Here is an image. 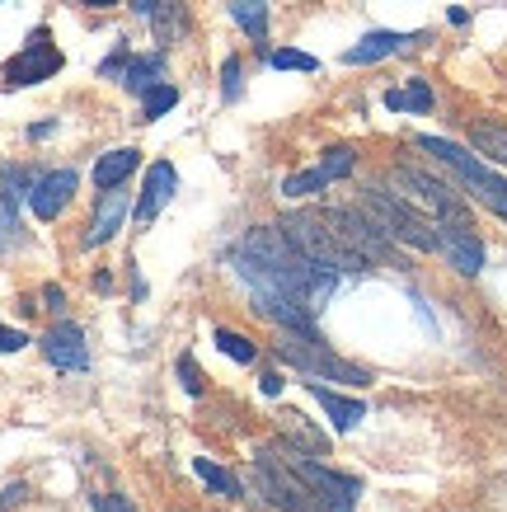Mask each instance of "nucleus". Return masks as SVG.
<instances>
[{"mask_svg":"<svg viewBox=\"0 0 507 512\" xmlns=\"http://www.w3.org/2000/svg\"><path fill=\"white\" fill-rule=\"evenodd\" d=\"M437 249H442L451 268L465 273V278H475L479 268H484V245H479L475 226L465 217H437Z\"/></svg>","mask_w":507,"mask_h":512,"instance_id":"nucleus-9","label":"nucleus"},{"mask_svg":"<svg viewBox=\"0 0 507 512\" xmlns=\"http://www.w3.org/2000/svg\"><path fill=\"white\" fill-rule=\"evenodd\" d=\"M306 386H310V395L320 400V409L329 414V423H334L338 433H353L357 423L367 419V404L362 400H348V395H338V390L320 386V381H306Z\"/></svg>","mask_w":507,"mask_h":512,"instance_id":"nucleus-15","label":"nucleus"},{"mask_svg":"<svg viewBox=\"0 0 507 512\" xmlns=\"http://www.w3.org/2000/svg\"><path fill=\"white\" fill-rule=\"evenodd\" d=\"M277 226H282V235H287L315 268H324V273H367V259H362L357 249H348V240L329 226L324 212H292V217H282Z\"/></svg>","mask_w":507,"mask_h":512,"instance_id":"nucleus-1","label":"nucleus"},{"mask_svg":"<svg viewBox=\"0 0 507 512\" xmlns=\"http://www.w3.org/2000/svg\"><path fill=\"white\" fill-rule=\"evenodd\" d=\"M385 104H390V109H409V113H428L432 109L428 80H409L404 90H390L385 94Z\"/></svg>","mask_w":507,"mask_h":512,"instance_id":"nucleus-22","label":"nucleus"},{"mask_svg":"<svg viewBox=\"0 0 507 512\" xmlns=\"http://www.w3.org/2000/svg\"><path fill=\"white\" fill-rule=\"evenodd\" d=\"M0 179H5V198H10V202H15V198H29V193H33L29 174L15 170V165H5V170H0Z\"/></svg>","mask_w":507,"mask_h":512,"instance_id":"nucleus-29","label":"nucleus"},{"mask_svg":"<svg viewBox=\"0 0 507 512\" xmlns=\"http://www.w3.org/2000/svg\"><path fill=\"white\" fill-rule=\"evenodd\" d=\"M287 461H292V470L310 484V494L324 503V512H353V508H357V494H362V484H357L353 475H338V470L320 466V461H310V456H301V451H292Z\"/></svg>","mask_w":507,"mask_h":512,"instance_id":"nucleus-7","label":"nucleus"},{"mask_svg":"<svg viewBox=\"0 0 507 512\" xmlns=\"http://www.w3.org/2000/svg\"><path fill=\"white\" fill-rule=\"evenodd\" d=\"M174 104H179V90H174V85H155V90L146 94V109H141V118H146V123H155V118H165Z\"/></svg>","mask_w":507,"mask_h":512,"instance_id":"nucleus-26","label":"nucleus"},{"mask_svg":"<svg viewBox=\"0 0 507 512\" xmlns=\"http://www.w3.org/2000/svg\"><path fill=\"white\" fill-rule=\"evenodd\" d=\"M24 343H29V334H24V329H5V325H0V353H19Z\"/></svg>","mask_w":507,"mask_h":512,"instance_id":"nucleus-32","label":"nucleus"},{"mask_svg":"<svg viewBox=\"0 0 507 512\" xmlns=\"http://www.w3.org/2000/svg\"><path fill=\"white\" fill-rule=\"evenodd\" d=\"M193 470H198V480L212 489V494H221V498H245V489H240V480H235L226 466H216V461H207V456H198L193 461Z\"/></svg>","mask_w":507,"mask_h":512,"instance_id":"nucleus-19","label":"nucleus"},{"mask_svg":"<svg viewBox=\"0 0 507 512\" xmlns=\"http://www.w3.org/2000/svg\"><path fill=\"white\" fill-rule=\"evenodd\" d=\"M94 508H99V512H137L123 494H99V498H94Z\"/></svg>","mask_w":507,"mask_h":512,"instance_id":"nucleus-33","label":"nucleus"},{"mask_svg":"<svg viewBox=\"0 0 507 512\" xmlns=\"http://www.w3.org/2000/svg\"><path fill=\"white\" fill-rule=\"evenodd\" d=\"M123 212H127V198L118 193V188H108V202L99 207V217H94L90 235H85V245H104V240H113V235H118V221H123Z\"/></svg>","mask_w":507,"mask_h":512,"instance_id":"nucleus-17","label":"nucleus"},{"mask_svg":"<svg viewBox=\"0 0 507 512\" xmlns=\"http://www.w3.org/2000/svg\"><path fill=\"white\" fill-rule=\"evenodd\" d=\"M268 62H273L277 71H315V66H320L315 57H310V52H296V47H277Z\"/></svg>","mask_w":507,"mask_h":512,"instance_id":"nucleus-27","label":"nucleus"},{"mask_svg":"<svg viewBox=\"0 0 507 512\" xmlns=\"http://www.w3.org/2000/svg\"><path fill=\"white\" fill-rule=\"evenodd\" d=\"M409 43H423V33H390V29H371L367 38H362V43L343 52V62H348V66L385 62V57H395V52H404Z\"/></svg>","mask_w":507,"mask_h":512,"instance_id":"nucleus-14","label":"nucleus"},{"mask_svg":"<svg viewBox=\"0 0 507 512\" xmlns=\"http://www.w3.org/2000/svg\"><path fill=\"white\" fill-rule=\"evenodd\" d=\"M71 193H76V170L43 174V179L33 184V193H29L33 217H38V221H57V217H62V207L71 202Z\"/></svg>","mask_w":507,"mask_h":512,"instance_id":"nucleus-12","label":"nucleus"},{"mask_svg":"<svg viewBox=\"0 0 507 512\" xmlns=\"http://www.w3.org/2000/svg\"><path fill=\"white\" fill-rule=\"evenodd\" d=\"M160 71H165V62H160V57H137V62H127L123 85L132 94H151L155 85H160Z\"/></svg>","mask_w":507,"mask_h":512,"instance_id":"nucleus-21","label":"nucleus"},{"mask_svg":"<svg viewBox=\"0 0 507 512\" xmlns=\"http://www.w3.org/2000/svg\"><path fill=\"white\" fill-rule=\"evenodd\" d=\"M221 90H226V99H240V57L221 62Z\"/></svg>","mask_w":507,"mask_h":512,"instance_id":"nucleus-30","label":"nucleus"},{"mask_svg":"<svg viewBox=\"0 0 507 512\" xmlns=\"http://www.w3.org/2000/svg\"><path fill=\"white\" fill-rule=\"evenodd\" d=\"M212 343H216V348H221L226 357H231V362H240V367H254V362H259V348H254L245 334H235V329H216Z\"/></svg>","mask_w":507,"mask_h":512,"instance_id":"nucleus-23","label":"nucleus"},{"mask_svg":"<svg viewBox=\"0 0 507 512\" xmlns=\"http://www.w3.org/2000/svg\"><path fill=\"white\" fill-rule=\"evenodd\" d=\"M43 301H47V311H52V315L66 311V292L57 287V282H47V287H43Z\"/></svg>","mask_w":507,"mask_h":512,"instance_id":"nucleus-34","label":"nucleus"},{"mask_svg":"<svg viewBox=\"0 0 507 512\" xmlns=\"http://www.w3.org/2000/svg\"><path fill=\"white\" fill-rule=\"evenodd\" d=\"M231 15L254 43L268 38V5H263V0H231Z\"/></svg>","mask_w":507,"mask_h":512,"instance_id":"nucleus-20","label":"nucleus"},{"mask_svg":"<svg viewBox=\"0 0 507 512\" xmlns=\"http://www.w3.org/2000/svg\"><path fill=\"white\" fill-rule=\"evenodd\" d=\"M470 141L479 156H489L493 165H507V127L503 123H470Z\"/></svg>","mask_w":507,"mask_h":512,"instance_id":"nucleus-18","label":"nucleus"},{"mask_svg":"<svg viewBox=\"0 0 507 512\" xmlns=\"http://www.w3.org/2000/svg\"><path fill=\"white\" fill-rule=\"evenodd\" d=\"M43 353L57 372H85L90 367V353H85V334L76 325H52L43 334Z\"/></svg>","mask_w":507,"mask_h":512,"instance_id":"nucleus-11","label":"nucleus"},{"mask_svg":"<svg viewBox=\"0 0 507 512\" xmlns=\"http://www.w3.org/2000/svg\"><path fill=\"white\" fill-rule=\"evenodd\" d=\"M362 212H367L395 245L423 249V254L437 249V226L418 217V207H409V202H404L400 193H390V188H367V193H362Z\"/></svg>","mask_w":507,"mask_h":512,"instance_id":"nucleus-2","label":"nucleus"},{"mask_svg":"<svg viewBox=\"0 0 507 512\" xmlns=\"http://www.w3.org/2000/svg\"><path fill=\"white\" fill-rule=\"evenodd\" d=\"M137 165H141V151H132V146H118V151L99 156V165H94V184H99V193L118 188Z\"/></svg>","mask_w":507,"mask_h":512,"instance_id":"nucleus-16","label":"nucleus"},{"mask_svg":"<svg viewBox=\"0 0 507 512\" xmlns=\"http://www.w3.org/2000/svg\"><path fill=\"white\" fill-rule=\"evenodd\" d=\"M324 184H329V174H324V170L287 174V179H282V193H287V198H310V193H320Z\"/></svg>","mask_w":507,"mask_h":512,"instance_id":"nucleus-25","label":"nucleus"},{"mask_svg":"<svg viewBox=\"0 0 507 512\" xmlns=\"http://www.w3.org/2000/svg\"><path fill=\"white\" fill-rule=\"evenodd\" d=\"M259 386H263V395H282V376H277V372H263Z\"/></svg>","mask_w":507,"mask_h":512,"instance_id":"nucleus-36","label":"nucleus"},{"mask_svg":"<svg viewBox=\"0 0 507 512\" xmlns=\"http://www.w3.org/2000/svg\"><path fill=\"white\" fill-rule=\"evenodd\" d=\"M85 5H90V10H113L118 0H85Z\"/></svg>","mask_w":507,"mask_h":512,"instance_id":"nucleus-38","label":"nucleus"},{"mask_svg":"<svg viewBox=\"0 0 507 512\" xmlns=\"http://www.w3.org/2000/svg\"><path fill=\"white\" fill-rule=\"evenodd\" d=\"M353 165H357L353 146H329V151H324V160H320V170L329 174V184H334V179H348V174H353Z\"/></svg>","mask_w":507,"mask_h":512,"instance_id":"nucleus-24","label":"nucleus"},{"mask_svg":"<svg viewBox=\"0 0 507 512\" xmlns=\"http://www.w3.org/2000/svg\"><path fill=\"white\" fill-rule=\"evenodd\" d=\"M19 240V217H15V202L0 198V249H10Z\"/></svg>","mask_w":507,"mask_h":512,"instance_id":"nucleus-28","label":"nucleus"},{"mask_svg":"<svg viewBox=\"0 0 507 512\" xmlns=\"http://www.w3.org/2000/svg\"><path fill=\"white\" fill-rule=\"evenodd\" d=\"M418 151H428V156L442 160L446 170H456L461 184L470 188L489 212H498V217L507 221V179H498L479 156H470L465 146H456V141H446V137H418Z\"/></svg>","mask_w":507,"mask_h":512,"instance_id":"nucleus-3","label":"nucleus"},{"mask_svg":"<svg viewBox=\"0 0 507 512\" xmlns=\"http://www.w3.org/2000/svg\"><path fill=\"white\" fill-rule=\"evenodd\" d=\"M127 5H132L137 15H155V0H127Z\"/></svg>","mask_w":507,"mask_h":512,"instance_id":"nucleus-37","label":"nucleus"},{"mask_svg":"<svg viewBox=\"0 0 507 512\" xmlns=\"http://www.w3.org/2000/svg\"><path fill=\"white\" fill-rule=\"evenodd\" d=\"M324 217H329V226L348 240V249H357L367 264H395V240H390L367 212H357V207H329Z\"/></svg>","mask_w":507,"mask_h":512,"instance_id":"nucleus-6","label":"nucleus"},{"mask_svg":"<svg viewBox=\"0 0 507 512\" xmlns=\"http://www.w3.org/2000/svg\"><path fill=\"white\" fill-rule=\"evenodd\" d=\"M395 184L409 188V198L423 202V207H428V212H437V217H465L461 198H456L446 184H437L432 174L414 170V165H400V170H395Z\"/></svg>","mask_w":507,"mask_h":512,"instance_id":"nucleus-10","label":"nucleus"},{"mask_svg":"<svg viewBox=\"0 0 507 512\" xmlns=\"http://www.w3.org/2000/svg\"><path fill=\"white\" fill-rule=\"evenodd\" d=\"M24 494H29L24 484H10V489L0 494V512H10V508H15V503H24Z\"/></svg>","mask_w":507,"mask_h":512,"instance_id":"nucleus-35","label":"nucleus"},{"mask_svg":"<svg viewBox=\"0 0 507 512\" xmlns=\"http://www.w3.org/2000/svg\"><path fill=\"white\" fill-rule=\"evenodd\" d=\"M254 480H259L263 498L282 512H324V503L310 494V484L292 470V461H282L273 447L254 451Z\"/></svg>","mask_w":507,"mask_h":512,"instance_id":"nucleus-5","label":"nucleus"},{"mask_svg":"<svg viewBox=\"0 0 507 512\" xmlns=\"http://www.w3.org/2000/svg\"><path fill=\"white\" fill-rule=\"evenodd\" d=\"M179 381H184L188 395H202V372H198L193 357H179Z\"/></svg>","mask_w":507,"mask_h":512,"instance_id":"nucleus-31","label":"nucleus"},{"mask_svg":"<svg viewBox=\"0 0 507 512\" xmlns=\"http://www.w3.org/2000/svg\"><path fill=\"white\" fill-rule=\"evenodd\" d=\"M62 71V52L52 47V33L47 29H33V38L24 43V52H15L5 62V80L10 85H43Z\"/></svg>","mask_w":507,"mask_h":512,"instance_id":"nucleus-8","label":"nucleus"},{"mask_svg":"<svg viewBox=\"0 0 507 512\" xmlns=\"http://www.w3.org/2000/svg\"><path fill=\"white\" fill-rule=\"evenodd\" d=\"M174 193H179V174H174V165H169V160H155L151 170H146V184H141V198H137V221L141 226L160 217Z\"/></svg>","mask_w":507,"mask_h":512,"instance_id":"nucleus-13","label":"nucleus"},{"mask_svg":"<svg viewBox=\"0 0 507 512\" xmlns=\"http://www.w3.org/2000/svg\"><path fill=\"white\" fill-rule=\"evenodd\" d=\"M277 357L282 362H292L296 372H306L310 381H343V386H367L371 376L353 362H343L338 353H329V343L320 334H292V329H282V339H277Z\"/></svg>","mask_w":507,"mask_h":512,"instance_id":"nucleus-4","label":"nucleus"}]
</instances>
